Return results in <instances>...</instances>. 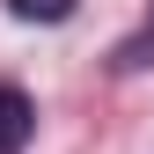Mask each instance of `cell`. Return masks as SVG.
<instances>
[{
    "mask_svg": "<svg viewBox=\"0 0 154 154\" xmlns=\"http://www.w3.org/2000/svg\"><path fill=\"white\" fill-rule=\"evenodd\" d=\"M29 132H37L29 95H22V88H0V154H22V147H29Z\"/></svg>",
    "mask_w": 154,
    "mask_h": 154,
    "instance_id": "6da1fadb",
    "label": "cell"
},
{
    "mask_svg": "<svg viewBox=\"0 0 154 154\" xmlns=\"http://www.w3.org/2000/svg\"><path fill=\"white\" fill-rule=\"evenodd\" d=\"M140 66H154V8H147V22L118 44V73H140Z\"/></svg>",
    "mask_w": 154,
    "mask_h": 154,
    "instance_id": "7a4b0ae2",
    "label": "cell"
},
{
    "mask_svg": "<svg viewBox=\"0 0 154 154\" xmlns=\"http://www.w3.org/2000/svg\"><path fill=\"white\" fill-rule=\"evenodd\" d=\"M8 15H15V22H66L73 0H8Z\"/></svg>",
    "mask_w": 154,
    "mask_h": 154,
    "instance_id": "3957f363",
    "label": "cell"
}]
</instances>
